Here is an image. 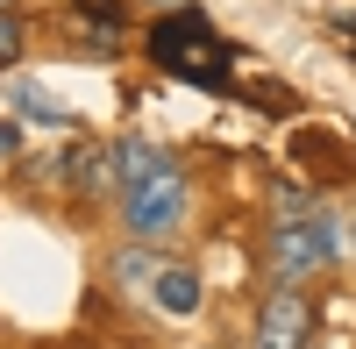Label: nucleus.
Wrapping results in <instances>:
<instances>
[{
    "label": "nucleus",
    "mask_w": 356,
    "mask_h": 349,
    "mask_svg": "<svg viewBox=\"0 0 356 349\" xmlns=\"http://www.w3.org/2000/svg\"><path fill=\"white\" fill-rule=\"evenodd\" d=\"M150 65H164L171 79H186V86H207V93H221L228 86V43L214 36V22H207L200 8H178L150 29Z\"/></svg>",
    "instance_id": "f257e3e1"
},
{
    "label": "nucleus",
    "mask_w": 356,
    "mask_h": 349,
    "mask_svg": "<svg viewBox=\"0 0 356 349\" xmlns=\"http://www.w3.org/2000/svg\"><path fill=\"white\" fill-rule=\"evenodd\" d=\"M178 207H186V179H178V164L136 171L129 193H122V221L136 228V236H164V228L178 221Z\"/></svg>",
    "instance_id": "f03ea898"
},
{
    "label": "nucleus",
    "mask_w": 356,
    "mask_h": 349,
    "mask_svg": "<svg viewBox=\"0 0 356 349\" xmlns=\"http://www.w3.org/2000/svg\"><path fill=\"white\" fill-rule=\"evenodd\" d=\"M335 250H342L335 221H285L278 236H271V264L285 271V285H300L307 271H321V264H328Z\"/></svg>",
    "instance_id": "7ed1b4c3"
},
{
    "label": "nucleus",
    "mask_w": 356,
    "mask_h": 349,
    "mask_svg": "<svg viewBox=\"0 0 356 349\" xmlns=\"http://www.w3.org/2000/svg\"><path fill=\"white\" fill-rule=\"evenodd\" d=\"M300 342H307V293L278 285V293L264 300V321H257V349H300Z\"/></svg>",
    "instance_id": "20e7f679"
},
{
    "label": "nucleus",
    "mask_w": 356,
    "mask_h": 349,
    "mask_svg": "<svg viewBox=\"0 0 356 349\" xmlns=\"http://www.w3.org/2000/svg\"><path fill=\"white\" fill-rule=\"evenodd\" d=\"M114 171H122V164H114L107 143H72V150L57 157V179H65L72 193H107V186H114Z\"/></svg>",
    "instance_id": "39448f33"
},
{
    "label": "nucleus",
    "mask_w": 356,
    "mask_h": 349,
    "mask_svg": "<svg viewBox=\"0 0 356 349\" xmlns=\"http://www.w3.org/2000/svg\"><path fill=\"white\" fill-rule=\"evenodd\" d=\"M150 285H157L150 300H157L164 314H193V307H200V271H186V264H157Z\"/></svg>",
    "instance_id": "423d86ee"
},
{
    "label": "nucleus",
    "mask_w": 356,
    "mask_h": 349,
    "mask_svg": "<svg viewBox=\"0 0 356 349\" xmlns=\"http://www.w3.org/2000/svg\"><path fill=\"white\" fill-rule=\"evenodd\" d=\"M8 107H15V114H29V122H43V129H65V122H72V114L57 107V100H43L36 86H8Z\"/></svg>",
    "instance_id": "0eeeda50"
},
{
    "label": "nucleus",
    "mask_w": 356,
    "mask_h": 349,
    "mask_svg": "<svg viewBox=\"0 0 356 349\" xmlns=\"http://www.w3.org/2000/svg\"><path fill=\"white\" fill-rule=\"evenodd\" d=\"M15 43H22V22H15V15H0V57H15Z\"/></svg>",
    "instance_id": "6e6552de"
},
{
    "label": "nucleus",
    "mask_w": 356,
    "mask_h": 349,
    "mask_svg": "<svg viewBox=\"0 0 356 349\" xmlns=\"http://www.w3.org/2000/svg\"><path fill=\"white\" fill-rule=\"evenodd\" d=\"M79 8L93 15V22H122V8H114V0H79Z\"/></svg>",
    "instance_id": "1a4fd4ad"
},
{
    "label": "nucleus",
    "mask_w": 356,
    "mask_h": 349,
    "mask_svg": "<svg viewBox=\"0 0 356 349\" xmlns=\"http://www.w3.org/2000/svg\"><path fill=\"white\" fill-rule=\"evenodd\" d=\"M15 150H22V129H15V122H0V157H15Z\"/></svg>",
    "instance_id": "9d476101"
},
{
    "label": "nucleus",
    "mask_w": 356,
    "mask_h": 349,
    "mask_svg": "<svg viewBox=\"0 0 356 349\" xmlns=\"http://www.w3.org/2000/svg\"><path fill=\"white\" fill-rule=\"evenodd\" d=\"M342 36H356V8H349V15H342Z\"/></svg>",
    "instance_id": "9b49d317"
},
{
    "label": "nucleus",
    "mask_w": 356,
    "mask_h": 349,
    "mask_svg": "<svg viewBox=\"0 0 356 349\" xmlns=\"http://www.w3.org/2000/svg\"><path fill=\"white\" fill-rule=\"evenodd\" d=\"M0 15H15V0H0Z\"/></svg>",
    "instance_id": "f8f14e48"
},
{
    "label": "nucleus",
    "mask_w": 356,
    "mask_h": 349,
    "mask_svg": "<svg viewBox=\"0 0 356 349\" xmlns=\"http://www.w3.org/2000/svg\"><path fill=\"white\" fill-rule=\"evenodd\" d=\"M349 236H356V228H349Z\"/></svg>",
    "instance_id": "ddd939ff"
}]
</instances>
